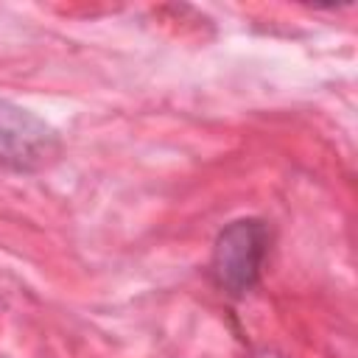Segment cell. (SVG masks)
<instances>
[{"label": "cell", "instance_id": "6da1fadb", "mask_svg": "<svg viewBox=\"0 0 358 358\" xmlns=\"http://www.w3.org/2000/svg\"><path fill=\"white\" fill-rule=\"evenodd\" d=\"M271 246V227L263 218H238L227 224L210 257V277L232 299H243L260 282Z\"/></svg>", "mask_w": 358, "mask_h": 358}, {"label": "cell", "instance_id": "7a4b0ae2", "mask_svg": "<svg viewBox=\"0 0 358 358\" xmlns=\"http://www.w3.org/2000/svg\"><path fill=\"white\" fill-rule=\"evenodd\" d=\"M59 154L62 140L50 123L11 101H0V171H42Z\"/></svg>", "mask_w": 358, "mask_h": 358}]
</instances>
